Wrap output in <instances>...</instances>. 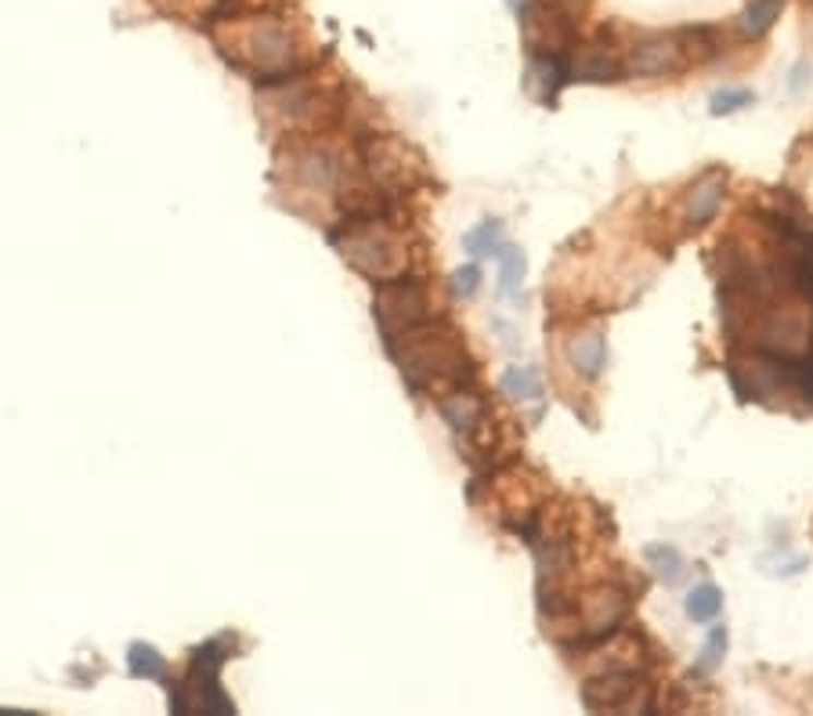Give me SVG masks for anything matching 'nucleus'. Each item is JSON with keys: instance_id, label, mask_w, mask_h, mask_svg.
I'll use <instances>...</instances> for the list:
<instances>
[{"instance_id": "obj_1", "label": "nucleus", "mask_w": 813, "mask_h": 716, "mask_svg": "<svg viewBox=\"0 0 813 716\" xmlns=\"http://www.w3.org/2000/svg\"><path fill=\"white\" fill-rule=\"evenodd\" d=\"M387 351L413 391H456L474 377V362L459 333L449 330L445 322L423 319L420 326L387 341Z\"/></svg>"}, {"instance_id": "obj_2", "label": "nucleus", "mask_w": 813, "mask_h": 716, "mask_svg": "<svg viewBox=\"0 0 813 716\" xmlns=\"http://www.w3.org/2000/svg\"><path fill=\"white\" fill-rule=\"evenodd\" d=\"M727 373L741 398L763 402L770 409H813V369L806 362H792L788 355H770L756 348L749 355L730 358Z\"/></svg>"}, {"instance_id": "obj_3", "label": "nucleus", "mask_w": 813, "mask_h": 716, "mask_svg": "<svg viewBox=\"0 0 813 716\" xmlns=\"http://www.w3.org/2000/svg\"><path fill=\"white\" fill-rule=\"evenodd\" d=\"M330 239L340 250V258L373 283L398 279L409 264L405 239L376 217H347L340 228H333Z\"/></svg>"}, {"instance_id": "obj_4", "label": "nucleus", "mask_w": 813, "mask_h": 716, "mask_svg": "<svg viewBox=\"0 0 813 716\" xmlns=\"http://www.w3.org/2000/svg\"><path fill=\"white\" fill-rule=\"evenodd\" d=\"M228 655H231L228 637H214V641H206L203 648H195L189 673H184L181 684L170 691V709L181 713V716H189V713H214V716L236 713V702H231L217 684L220 666L228 663Z\"/></svg>"}, {"instance_id": "obj_5", "label": "nucleus", "mask_w": 813, "mask_h": 716, "mask_svg": "<svg viewBox=\"0 0 813 716\" xmlns=\"http://www.w3.org/2000/svg\"><path fill=\"white\" fill-rule=\"evenodd\" d=\"M373 315L383 330V341H394L398 333L420 326L423 319H431V300H427V286L416 279H387L376 283Z\"/></svg>"}, {"instance_id": "obj_6", "label": "nucleus", "mask_w": 813, "mask_h": 716, "mask_svg": "<svg viewBox=\"0 0 813 716\" xmlns=\"http://www.w3.org/2000/svg\"><path fill=\"white\" fill-rule=\"evenodd\" d=\"M358 153H362V167H366L369 181H373V189H380L383 195H402L423 175L420 164H409V156H413L409 148H405L402 142H394V138L373 134L358 145Z\"/></svg>"}, {"instance_id": "obj_7", "label": "nucleus", "mask_w": 813, "mask_h": 716, "mask_svg": "<svg viewBox=\"0 0 813 716\" xmlns=\"http://www.w3.org/2000/svg\"><path fill=\"white\" fill-rule=\"evenodd\" d=\"M625 611H630V597L622 590H614V586H597V590H589L583 600V637H578V648L583 644H597V641H608L614 630H619V622L625 619Z\"/></svg>"}, {"instance_id": "obj_8", "label": "nucleus", "mask_w": 813, "mask_h": 716, "mask_svg": "<svg viewBox=\"0 0 813 716\" xmlns=\"http://www.w3.org/2000/svg\"><path fill=\"white\" fill-rule=\"evenodd\" d=\"M683 62H688V55H683V44H680L677 37H650V40H644V44H636L622 69H625L630 76L658 80V76L677 73V69H680Z\"/></svg>"}, {"instance_id": "obj_9", "label": "nucleus", "mask_w": 813, "mask_h": 716, "mask_svg": "<svg viewBox=\"0 0 813 716\" xmlns=\"http://www.w3.org/2000/svg\"><path fill=\"white\" fill-rule=\"evenodd\" d=\"M641 688L644 684L630 673V669H611V673H600L594 680H586V684H583V706L589 713H603V709L630 713L636 706L633 695Z\"/></svg>"}, {"instance_id": "obj_10", "label": "nucleus", "mask_w": 813, "mask_h": 716, "mask_svg": "<svg viewBox=\"0 0 813 716\" xmlns=\"http://www.w3.org/2000/svg\"><path fill=\"white\" fill-rule=\"evenodd\" d=\"M572 80V65H567L564 51H536L531 55V91L542 106H553L561 87Z\"/></svg>"}, {"instance_id": "obj_11", "label": "nucleus", "mask_w": 813, "mask_h": 716, "mask_svg": "<svg viewBox=\"0 0 813 716\" xmlns=\"http://www.w3.org/2000/svg\"><path fill=\"white\" fill-rule=\"evenodd\" d=\"M724 189H727V178L719 175V170H708L705 178H698L691 184L688 192V203H683V214H688L691 225H705L713 222L719 203H724Z\"/></svg>"}, {"instance_id": "obj_12", "label": "nucleus", "mask_w": 813, "mask_h": 716, "mask_svg": "<svg viewBox=\"0 0 813 716\" xmlns=\"http://www.w3.org/2000/svg\"><path fill=\"white\" fill-rule=\"evenodd\" d=\"M441 417H445V423L456 434H474V431H478L481 417H485V406H481V398L474 395V391L456 387V391H449V395L441 398Z\"/></svg>"}, {"instance_id": "obj_13", "label": "nucleus", "mask_w": 813, "mask_h": 716, "mask_svg": "<svg viewBox=\"0 0 813 716\" xmlns=\"http://www.w3.org/2000/svg\"><path fill=\"white\" fill-rule=\"evenodd\" d=\"M619 73L622 62L603 48H597V44L578 51V59L572 65V80H583V84H611V80H619Z\"/></svg>"}, {"instance_id": "obj_14", "label": "nucleus", "mask_w": 813, "mask_h": 716, "mask_svg": "<svg viewBox=\"0 0 813 716\" xmlns=\"http://www.w3.org/2000/svg\"><path fill=\"white\" fill-rule=\"evenodd\" d=\"M603 337L597 330H586V333H575L572 341H567V362H572L578 373L594 380L600 369H603Z\"/></svg>"}, {"instance_id": "obj_15", "label": "nucleus", "mask_w": 813, "mask_h": 716, "mask_svg": "<svg viewBox=\"0 0 813 716\" xmlns=\"http://www.w3.org/2000/svg\"><path fill=\"white\" fill-rule=\"evenodd\" d=\"M499 391L514 402H539L542 398V380L531 366H510L503 377H499Z\"/></svg>"}, {"instance_id": "obj_16", "label": "nucleus", "mask_w": 813, "mask_h": 716, "mask_svg": "<svg viewBox=\"0 0 813 716\" xmlns=\"http://www.w3.org/2000/svg\"><path fill=\"white\" fill-rule=\"evenodd\" d=\"M777 15H781V0H749V8L741 11V37L745 40L766 37Z\"/></svg>"}, {"instance_id": "obj_17", "label": "nucleus", "mask_w": 813, "mask_h": 716, "mask_svg": "<svg viewBox=\"0 0 813 716\" xmlns=\"http://www.w3.org/2000/svg\"><path fill=\"white\" fill-rule=\"evenodd\" d=\"M683 611H688L691 622H716V616L724 611V594H719L713 583L694 586L688 600H683Z\"/></svg>"}, {"instance_id": "obj_18", "label": "nucleus", "mask_w": 813, "mask_h": 716, "mask_svg": "<svg viewBox=\"0 0 813 716\" xmlns=\"http://www.w3.org/2000/svg\"><path fill=\"white\" fill-rule=\"evenodd\" d=\"M644 558L650 564V572H655L666 586H677L683 580V561H680L677 547H666V542H650V547L644 550Z\"/></svg>"}, {"instance_id": "obj_19", "label": "nucleus", "mask_w": 813, "mask_h": 716, "mask_svg": "<svg viewBox=\"0 0 813 716\" xmlns=\"http://www.w3.org/2000/svg\"><path fill=\"white\" fill-rule=\"evenodd\" d=\"M499 247H503V225L499 222H481L478 228H470V232L463 236V250H467L470 258H495Z\"/></svg>"}, {"instance_id": "obj_20", "label": "nucleus", "mask_w": 813, "mask_h": 716, "mask_svg": "<svg viewBox=\"0 0 813 716\" xmlns=\"http://www.w3.org/2000/svg\"><path fill=\"white\" fill-rule=\"evenodd\" d=\"M495 258H499V294H514L521 279H525V253L503 242V247L495 250Z\"/></svg>"}, {"instance_id": "obj_21", "label": "nucleus", "mask_w": 813, "mask_h": 716, "mask_svg": "<svg viewBox=\"0 0 813 716\" xmlns=\"http://www.w3.org/2000/svg\"><path fill=\"white\" fill-rule=\"evenodd\" d=\"M727 655V626H713V633H708L705 648H702V658L694 663V673H716L719 663H724Z\"/></svg>"}, {"instance_id": "obj_22", "label": "nucleus", "mask_w": 813, "mask_h": 716, "mask_svg": "<svg viewBox=\"0 0 813 716\" xmlns=\"http://www.w3.org/2000/svg\"><path fill=\"white\" fill-rule=\"evenodd\" d=\"M131 673L134 677H148V680H159L167 673V663H163V655L156 648H148V644H134L131 648Z\"/></svg>"}, {"instance_id": "obj_23", "label": "nucleus", "mask_w": 813, "mask_h": 716, "mask_svg": "<svg viewBox=\"0 0 813 716\" xmlns=\"http://www.w3.org/2000/svg\"><path fill=\"white\" fill-rule=\"evenodd\" d=\"M752 91L749 87H724V91H713V98H708V109H713V117H730V112L752 106Z\"/></svg>"}, {"instance_id": "obj_24", "label": "nucleus", "mask_w": 813, "mask_h": 716, "mask_svg": "<svg viewBox=\"0 0 813 716\" xmlns=\"http://www.w3.org/2000/svg\"><path fill=\"white\" fill-rule=\"evenodd\" d=\"M481 286V268L478 264H467V268H459L456 275H452V290H456V297H474Z\"/></svg>"}, {"instance_id": "obj_25", "label": "nucleus", "mask_w": 813, "mask_h": 716, "mask_svg": "<svg viewBox=\"0 0 813 716\" xmlns=\"http://www.w3.org/2000/svg\"><path fill=\"white\" fill-rule=\"evenodd\" d=\"M528 4H531V0H506V8L514 11V15H521V11H525Z\"/></svg>"}, {"instance_id": "obj_26", "label": "nucleus", "mask_w": 813, "mask_h": 716, "mask_svg": "<svg viewBox=\"0 0 813 716\" xmlns=\"http://www.w3.org/2000/svg\"><path fill=\"white\" fill-rule=\"evenodd\" d=\"M553 4L561 8V11H575L578 4H583V0H553Z\"/></svg>"}]
</instances>
